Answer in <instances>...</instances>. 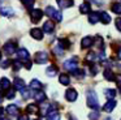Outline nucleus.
I'll list each match as a JSON object with an SVG mask.
<instances>
[{"label": "nucleus", "instance_id": "obj_1", "mask_svg": "<svg viewBox=\"0 0 121 120\" xmlns=\"http://www.w3.org/2000/svg\"><path fill=\"white\" fill-rule=\"evenodd\" d=\"M86 102H87V107H90L94 111H98L99 108V99H98V95L92 89L86 91Z\"/></svg>", "mask_w": 121, "mask_h": 120}, {"label": "nucleus", "instance_id": "obj_2", "mask_svg": "<svg viewBox=\"0 0 121 120\" xmlns=\"http://www.w3.org/2000/svg\"><path fill=\"white\" fill-rule=\"evenodd\" d=\"M46 14L50 16L51 18H53V20H56L57 22H60L61 20H63V14H61L60 10L55 9L53 7H47L46 8Z\"/></svg>", "mask_w": 121, "mask_h": 120}, {"label": "nucleus", "instance_id": "obj_3", "mask_svg": "<svg viewBox=\"0 0 121 120\" xmlns=\"http://www.w3.org/2000/svg\"><path fill=\"white\" fill-rule=\"evenodd\" d=\"M64 67H65L66 70H70V72L73 73L74 70H77V59L76 57H70V59H68L65 63H64Z\"/></svg>", "mask_w": 121, "mask_h": 120}, {"label": "nucleus", "instance_id": "obj_4", "mask_svg": "<svg viewBox=\"0 0 121 120\" xmlns=\"http://www.w3.org/2000/svg\"><path fill=\"white\" fill-rule=\"evenodd\" d=\"M34 60H35V63H37V64H46V61L48 60L47 52H43V51L37 52V54H35Z\"/></svg>", "mask_w": 121, "mask_h": 120}, {"label": "nucleus", "instance_id": "obj_5", "mask_svg": "<svg viewBox=\"0 0 121 120\" xmlns=\"http://www.w3.org/2000/svg\"><path fill=\"white\" fill-rule=\"evenodd\" d=\"M65 98H66V101H69V102H74L77 98H78V93H77V90L76 89H68V90L65 91Z\"/></svg>", "mask_w": 121, "mask_h": 120}, {"label": "nucleus", "instance_id": "obj_6", "mask_svg": "<svg viewBox=\"0 0 121 120\" xmlns=\"http://www.w3.org/2000/svg\"><path fill=\"white\" fill-rule=\"evenodd\" d=\"M14 50H16V43H13V42H8V43L4 44V54L5 55H12L14 54Z\"/></svg>", "mask_w": 121, "mask_h": 120}, {"label": "nucleus", "instance_id": "obj_7", "mask_svg": "<svg viewBox=\"0 0 121 120\" xmlns=\"http://www.w3.org/2000/svg\"><path fill=\"white\" fill-rule=\"evenodd\" d=\"M30 17H31L33 22H38V21L43 17V12L40 9H34V10H31V13H30Z\"/></svg>", "mask_w": 121, "mask_h": 120}, {"label": "nucleus", "instance_id": "obj_8", "mask_svg": "<svg viewBox=\"0 0 121 120\" xmlns=\"http://www.w3.org/2000/svg\"><path fill=\"white\" fill-rule=\"evenodd\" d=\"M53 29H55V23L52 22V21H46L44 23H43V31L47 34H51L53 31Z\"/></svg>", "mask_w": 121, "mask_h": 120}, {"label": "nucleus", "instance_id": "obj_9", "mask_svg": "<svg viewBox=\"0 0 121 120\" xmlns=\"http://www.w3.org/2000/svg\"><path fill=\"white\" fill-rule=\"evenodd\" d=\"M30 35L33 37L34 39H37V41H42L43 39V33H42V30L40 29H33L31 31H30Z\"/></svg>", "mask_w": 121, "mask_h": 120}, {"label": "nucleus", "instance_id": "obj_10", "mask_svg": "<svg viewBox=\"0 0 121 120\" xmlns=\"http://www.w3.org/2000/svg\"><path fill=\"white\" fill-rule=\"evenodd\" d=\"M0 89L3 91H8L9 89H11V82H9L8 78L3 77L1 80H0Z\"/></svg>", "mask_w": 121, "mask_h": 120}, {"label": "nucleus", "instance_id": "obj_11", "mask_svg": "<svg viewBox=\"0 0 121 120\" xmlns=\"http://www.w3.org/2000/svg\"><path fill=\"white\" fill-rule=\"evenodd\" d=\"M115 107H116V101H115V99H109V101L104 104L103 110H104L105 112H111L113 108H115Z\"/></svg>", "mask_w": 121, "mask_h": 120}, {"label": "nucleus", "instance_id": "obj_12", "mask_svg": "<svg viewBox=\"0 0 121 120\" xmlns=\"http://www.w3.org/2000/svg\"><path fill=\"white\" fill-rule=\"evenodd\" d=\"M13 83H14V89H18V90L25 89V81L22 80V78H20V77H16V78H14Z\"/></svg>", "mask_w": 121, "mask_h": 120}, {"label": "nucleus", "instance_id": "obj_13", "mask_svg": "<svg viewBox=\"0 0 121 120\" xmlns=\"http://www.w3.org/2000/svg\"><path fill=\"white\" fill-rule=\"evenodd\" d=\"M100 20V13L98 12H91L89 14V22L90 23H96Z\"/></svg>", "mask_w": 121, "mask_h": 120}, {"label": "nucleus", "instance_id": "obj_14", "mask_svg": "<svg viewBox=\"0 0 121 120\" xmlns=\"http://www.w3.org/2000/svg\"><path fill=\"white\" fill-rule=\"evenodd\" d=\"M91 46H92V38L91 37H85L81 42V47L82 48H89Z\"/></svg>", "mask_w": 121, "mask_h": 120}, {"label": "nucleus", "instance_id": "obj_15", "mask_svg": "<svg viewBox=\"0 0 121 120\" xmlns=\"http://www.w3.org/2000/svg\"><path fill=\"white\" fill-rule=\"evenodd\" d=\"M0 14H1V16H5V17H11V16L14 14V10L12 9L11 7H5V8H1V10H0Z\"/></svg>", "mask_w": 121, "mask_h": 120}, {"label": "nucleus", "instance_id": "obj_16", "mask_svg": "<svg viewBox=\"0 0 121 120\" xmlns=\"http://www.w3.org/2000/svg\"><path fill=\"white\" fill-rule=\"evenodd\" d=\"M17 56H18V59L27 60L29 59V52H27L26 48H20L18 51H17Z\"/></svg>", "mask_w": 121, "mask_h": 120}, {"label": "nucleus", "instance_id": "obj_17", "mask_svg": "<svg viewBox=\"0 0 121 120\" xmlns=\"http://www.w3.org/2000/svg\"><path fill=\"white\" fill-rule=\"evenodd\" d=\"M59 72L57 67H55V65H51V67H48L47 69H46V74L48 76V77H53V76H56V73Z\"/></svg>", "mask_w": 121, "mask_h": 120}, {"label": "nucleus", "instance_id": "obj_18", "mask_svg": "<svg viewBox=\"0 0 121 120\" xmlns=\"http://www.w3.org/2000/svg\"><path fill=\"white\" fill-rule=\"evenodd\" d=\"M46 116H47V120H60V114L57 111H50Z\"/></svg>", "mask_w": 121, "mask_h": 120}, {"label": "nucleus", "instance_id": "obj_19", "mask_svg": "<svg viewBox=\"0 0 121 120\" xmlns=\"http://www.w3.org/2000/svg\"><path fill=\"white\" fill-rule=\"evenodd\" d=\"M59 5H60L61 8H70L72 5H73V0H57Z\"/></svg>", "mask_w": 121, "mask_h": 120}, {"label": "nucleus", "instance_id": "obj_20", "mask_svg": "<svg viewBox=\"0 0 121 120\" xmlns=\"http://www.w3.org/2000/svg\"><path fill=\"white\" fill-rule=\"evenodd\" d=\"M26 112L27 114H38L39 112V108H38V106L37 104H27V107H26Z\"/></svg>", "mask_w": 121, "mask_h": 120}, {"label": "nucleus", "instance_id": "obj_21", "mask_svg": "<svg viewBox=\"0 0 121 120\" xmlns=\"http://www.w3.org/2000/svg\"><path fill=\"white\" fill-rule=\"evenodd\" d=\"M90 8H91L90 3L85 1L83 4H81V7H79V12L83 13V14H86V13H89V12H90Z\"/></svg>", "mask_w": 121, "mask_h": 120}, {"label": "nucleus", "instance_id": "obj_22", "mask_svg": "<svg viewBox=\"0 0 121 120\" xmlns=\"http://www.w3.org/2000/svg\"><path fill=\"white\" fill-rule=\"evenodd\" d=\"M34 98H35V101L37 102H43L46 99V94L43 93V91H35V94H34Z\"/></svg>", "mask_w": 121, "mask_h": 120}, {"label": "nucleus", "instance_id": "obj_23", "mask_svg": "<svg viewBox=\"0 0 121 120\" xmlns=\"http://www.w3.org/2000/svg\"><path fill=\"white\" fill-rule=\"evenodd\" d=\"M100 21H102L103 23H109L111 16L108 14L107 12H100Z\"/></svg>", "mask_w": 121, "mask_h": 120}, {"label": "nucleus", "instance_id": "obj_24", "mask_svg": "<svg viewBox=\"0 0 121 120\" xmlns=\"http://www.w3.org/2000/svg\"><path fill=\"white\" fill-rule=\"evenodd\" d=\"M59 47H61V48H69L70 47V43H69V41L68 39H65V38H61V39H59Z\"/></svg>", "mask_w": 121, "mask_h": 120}, {"label": "nucleus", "instance_id": "obj_25", "mask_svg": "<svg viewBox=\"0 0 121 120\" xmlns=\"http://www.w3.org/2000/svg\"><path fill=\"white\" fill-rule=\"evenodd\" d=\"M59 81H60L61 85H69V82H70V78H69L68 74H60Z\"/></svg>", "mask_w": 121, "mask_h": 120}, {"label": "nucleus", "instance_id": "obj_26", "mask_svg": "<svg viewBox=\"0 0 121 120\" xmlns=\"http://www.w3.org/2000/svg\"><path fill=\"white\" fill-rule=\"evenodd\" d=\"M7 112H8L9 115H16L17 112H18V107L14 106V104H9V106L7 107Z\"/></svg>", "mask_w": 121, "mask_h": 120}, {"label": "nucleus", "instance_id": "obj_27", "mask_svg": "<svg viewBox=\"0 0 121 120\" xmlns=\"http://www.w3.org/2000/svg\"><path fill=\"white\" fill-rule=\"evenodd\" d=\"M104 78L108 81H113L115 80V74H113V72L111 69H105L104 70Z\"/></svg>", "mask_w": 121, "mask_h": 120}, {"label": "nucleus", "instance_id": "obj_28", "mask_svg": "<svg viewBox=\"0 0 121 120\" xmlns=\"http://www.w3.org/2000/svg\"><path fill=\"white\" fill-rule=\"evenodd\" d=\"M30 88H31V89H35V90L39 91L40 89H42V83H40L38 80H33L31 82H30Z\"/></svg>", "mask_w": 121, "mask_h": 120}, {"label": "nucleus", "instance_id": "obj_29", "mask_svg": "<svg viewBox=\"0 0 121 120\" xmlns=\"http://www.w3.org/2000/svg\"><path fill=\"white\" fill-rule=\"evenodd\" d=\"M112 12L116 13V14H121V4L120 3H115V4H112Z\"/></svg>", "mask_w": 121, "mask_h": 120}, {"label": "nucleus", "instance_id": "obj_30", "mask_svg": "<svg viewBox=\"0 0 121 120\" xmlns=\"http://www.w3.org/2000/svg\"><path fill=\"white\" fill-rule=\"evenodd\" d=\"M104 94H105V95H107V98L112 99L113 97L116 95V90H113V89H107V90L104 91Z\"/></svg>", "mask_w": 121, "mask_h": 120}, {"label": "nucleus", "instance_id": "obj_31", "mask_svg": "<svg viewBox=\"0 0 121 120\" xmlns=\"http://www.w3.org/2000/svg\"><path fill=\"white\" fill-rule=\"evenodd\" d=\"M14 94H16V89H14V88H11L8 91H7L5 97H7L8 99H12V98H14Z\"/></svg>", "mask_w": 121, "mask_h": 120}, {"label": "nucleus", "instance_id": "obj_32", "mask_svg": "<svg viewBox=\"0 0 121 120\" xmlns=\"http://www.w3.org/2000/svg\"><path fill=\"white\" fill-rule=\"evenodd\" d=\"M21 94H22V97H24L25 99H27V98H30V97H31V91L29 90V89H22L21 90Z\"/></svg>", "mask_w": 121, "mask_h": 120}, {"label": "nucleus", "instance_id": "obj_33", "mask_svg": "<svg viewBox=\"0 0 121 120\" xmlns=\"http://www.w3.org/2000/svg\"><path fill=\"white\" fill-rule=\"evenodd\" d=\"M53 52H55V55H57V56H63V52H64V50L61 48V47H55L53 48Z\"/></svg>", "mask_w": 121, "mask_h": 120}, {"label": "nucleus", "instance_id": "obj_34", "mask_svg": "<svg viewBox=\"0 0 121 120\" xmlns=\"http://www.w3.org/2000/svg\"><path fill=\"white\" fill-rule=\"evenodd\" d=\"M95 59H98V55L95 54V52H90L86 57V60H95Z\"/></svg>", "mask_w": 121, "mask_h": 120}, {"label": "nucleus", "instance_id": "obj_35", "mask_svg": "<svg viewBox=\"0 0 121 120\" xmlns=\"http://www.w3.org/2000/svg\"><path fill=\"white\" fill-rule=\"evenodd\" d=\"M21 68H22V64L18 61V60H16V61L13 63V69L14 70H18V69H21Z\"/></svg>", "mask_w": 121, "mask_h": 120}, {"label": "nucleus", "instance_id": "obj_36", "mask_svg": "<svg viewBox=\"0 0 121 120\" xmlns=\"http://www.w3.org/2000/svg\"><path fill=\"white\" fill-rule=\"evenodd\" d=\"M89 117H90L91 120H96L98 117H99V112H98V111H94V112H91V114L89 115Z\"/></svg>", "mask_w": 121, "mask_h": 120}, {"label": "nucleus", "instance_id": "obj_37", "mask_svg": "<svg viewBox=\"0 0 121 120\" xmlns=\"http://www.w3.org/2000/svg\"><path fill=\"white\" fill-rule=\"evenodd\" d=\"M73 74L76 76V77H83L85 72H83V70H78V69H77V70H74V72H73Z\"/></svg>", "mask_w": 121, "mask_h": 120}, {"label": "nucleus", "instance_id": "obj_38", "mask_svg": "<svg viewBox=\"0 0 121 120\" xmlns=\"http://www.w3.org/2000/svg\"><path fill=\"white\" fill-rule=\"evenodd\" d=\"M22 1H24V4L26 5L27 8H31V5H33V1H34V0H22Z\"/></svg>", "mask_w": 121, "mask_h": 120}, {"label": "nucleus", "instance_id": "obj_39", "mask_svg": "<svg viewBox=\"0 0 121 120\" xmlns=\"http://www.w3.org/2000/svg\"><path fill=\"white\" fill-rule=\"evenodd\" d=\"M9 64H11V61H9V60H5V61H3L1 64H0V67L1 68H8Z\"/></svg>", "mask_w": 121, "mask_h": 120}, {"label": "nucleus", "instance_id": "obj_40", "mask_svg": "<svg viewBox=\"0 0 121 120\" xmlns=\"http://www.w3.org/2000/svg\"><path fill=\"white\" fill-rule=\"evenodd\" d=\"M48 110H50V104H46V106H43V107H42V114L44 115L46 112L48 114Z\"/></svg>", "mask_w": 121, "mask_h": 120}, {"label": "nucleus", "instance_id": "obj_41", "mask_svg": "<svg viewBox=\"0 0 121 120\" xmlns=\"http://www.w3.org/2000/svg\"><path fill=\"white\" fill-rule=\"evenodd\" d=\"M116 28H117L118 31H121V18H117V20H116Z\"/></svg>", "mask_w": 121, "mask_h": 120}, {"label": "nucleus", "instance_id": "obj_42", "mask_svg": "<svg viewBox=\"0 0 121 120\" xmlns=\"http://www.w3.org/2000/svg\"><path fill=\"white\" fill-rule=\"evenodd\" d=\"M96 72H98V67H96V65H92V67H91V74L95 76V74H96Z\"/></svg>", "mask_w": 121, "mask_h": 120}, {"label": "nucleus", "instance_id": "obj_43", "mask_svg": "<svg viewBox=\"0 0 121 120\" xmlns=\"http://www.w3.org/2000/svg\"><path fill=\"white\" fill-rule=\"evenodd\" d=\"M18 120H29V116L27 115H21V116H18Z\"/></svg>", "mask_w": 121, "mask_h": 120}, {"label": "nucleus", "instance_id": "obj_44", "mask_svg": "<svg viewBox=\"0 0 121 120\" xmlns=\"http://www.w3.org/2000/svg\"><path fill=\"white\" fill-rule=\"evenodd\" d=\"M116 82H117V85H120V86H121V74H118V76H117V78H116Z\"/></svg>", "mask_w": 121, "mask_h": 120}, {"label": "nucleus", "instance_id": "obj_45", "mask_svg": "<svg viewBox=\"0 0 121 120\" xmlns=\"http://www.w3.org/2000/svg\"><path fill=\"white\" fill-rule=\"evenodd\" d=\"M3 115H4V108L0 107V119H3Z\"/></svg>", "mask_w": 121, "mask_h": 120}, {"label": "nucleus", "instance_id": "obj_46", "mask_svg": "<svg viewBox=\"0 0 121 120\" xmlns=\"http://www.w3.org/2000/svg\"><path fill=\"white\" fill-rule=\"evenodd\" d=\"M117 57H118V59L121 60V47H120V48H118V51H117Z\"/></svg>", "mask_w": 121, "mask_h": 120}, {"label": "nucleus", "instance_id": "obj_47", "mask_svg": "<svg viewBox=\"0 0 121 120\" xmlns=\"http://www.w3.org/2000/svg\"><path fill=\"white\" fill-rule=\"evenodd\" d=\"M26 68H27V69H30V68H31V63H30V61L26 63Z\"/></svg>", "mask_w": 121, "mask_h": 120}, {"label": "nucleus", "instance_id": "obj_48", "mask_svg": "<svg viewBox=\"0 0 121 120\" xmlns=\"http://www.w3.org/2000/svg\"><path fill=\"white\" fill-rule=\"evenodd\" d=\"M0 102H1V94H0Z\"/></svg>", "mask_w": 121, "mask_h": 120}, {"label": "nucleus", "instance_id": "obj_49", "mask_svg": "<svg viewBox=\"0 0 121 120\" xmlns=\"http://www.w3.org/2000/svg\"><path fill=\"white\" fill-rule=\"evenodd\" d=\"M0 120H8V119H0Z\"/></svg>", "mask_w": 121, "mask_h": 120}, {"label": "nucleus", "instance_id": "obj_50", "mask_svg": "<svg viewBox=\"0 0 121 120\" xmlns=\"http://www.w3.org/2000/svg\"><path fill=\"white\" fill-rule=\"evenodd\" d=\"M0 59H1V52H0Z\"/></svg>", "mask_w": 121, "mask_h": 120}]
</instances>
